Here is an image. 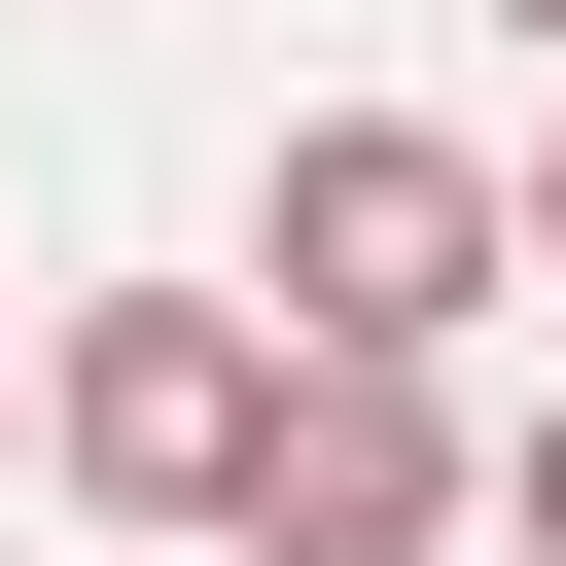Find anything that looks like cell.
<instances>
[{
	"mask_svg": "<svg viewBox=\"0 0 566 566\" xmlns=\"http://www.w3.org/2000/svg\"><path fill=\"white\" fill-rule=\"evenodd\" d=\"M495 283H531V177H495V142L283 106V177H248V318H283V354H460Z\"/></svg>",
	"mask_w": 566,
	"mask_h": 566,
	"instance_id": "6da1fadb",
	"label": "cell"
},
{
	"mask_svg": "<svg viewBox=\"0 0 566 566\" xmlns=\"http://www.w3.org/2000/svg\"><path fill=\"white\" fill-rule=\"evenodd\" d=\"M460 531H495V460H460V389H424V354H283V389H248L212 566H460Z\"/></svg>",
	"mask_w": 566,
	"mask_h": 566,
	"instance_id": "3957f363",
	"label": "cell"
},
{
	"mask_svg": "<svg viewBox=\"0 0 566 566\" xmlns=\"http://www.w3.org/2000/svg\"><path fill=\"white\" fill-rule=\"evenodd\" d=\"M495 531H531V566H566V389H531V424H495Z\"/></svg>",
	"mask_w": 566,
	"mask_h": 566,
	"instance_id": "277c9868",
	"label": "cell"
},
{
	"mask_svg": "<svg viewBox=\"0 0 566 566\" xmlns=\"http://www.w3.org/2000/svg\"><path fill=\"white\" fill-rule=\"evenodd\" d=\"M531 283H566V142H531Z\"/></svg>",
	"mask_w": 566,
	"mask_h": 566,
	"instance_id": "5b68a950",
	"label": "cell"
},
{
	"mask_svg": "<svg viewBox=\"0 0 566 566\" xmlns=\"http://www.w3.org/2000/svg\"><path fill=\"white\" fill-rule=\"evenodd\" d=\"M495 35H566V0H495Z\"/></svg>",
	"mask_w": 566,
	"mask_h": 566,
	"instance_id": "8992f818",
	"label": "cell"
},
{
	"mask_svg": "<svg viewBox=\"0 0 566 566\" xmlns=\"http://www.w3.org/2000/svg\"><path fill=\"white\" fill-rule=\"evenodd\" d=\"M248 389H283V318H248V283H106V318L35 354V460H71L142 566H212V495H248Z\"/></svg>",
	"mask_w": 566,
	"mask_h": 566,
	"instance_id": "7a4b0ae2",
	"label": "cell"
}]
</instances>
